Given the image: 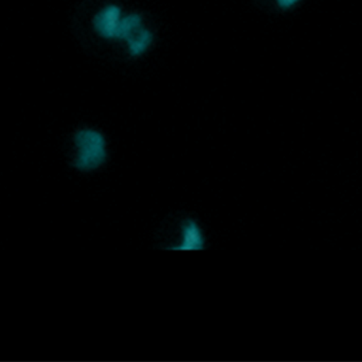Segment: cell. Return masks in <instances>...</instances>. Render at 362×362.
I'll use <instances>...</instances> for the list:
<instances>
[{"label":"cell","mask_w":362,"mask_h":362,"mask_svg":"<svg viewBox=\"0 0 362 362\" xmlns=\"http://www.w3.org/2000/svg\"><path fill=\"white\" fill-rule=\"evenodd\" d=\"M204 244V238L197 223L187 219L182 226V242L172 247L171 250H202Z\"/></svg>","instance_id":"obj_3"},{"label":"cell","mask_w":362,"mask_h":362,"mask_svg":"<svg viewBox=\"0 0 362 362\" xmlns=\"http://www.w3.org/2000/svg\"><path fill=\"white\" fill-rule=\"evenodd\" d=\"M76 146L78 148L76 165L78 169L88 171L100 167L105 160V141L101 134L90 129L78 132L76 135Z\"/></svg>","instance_id":"obj_1"},{"label":"cell","mask_w":362,"mask_h":362,"mask_svg":"<svg viewBox=\"0 0 362 362\" xmlns=\"http://www.w3.org/2000/svg\"><path fill=\"white\" fill-rule=\"evenodd\" d=\"M140 25H141V18L137 14L129 15V16L120 19L116 37L124 38L129 42V44H132L141 33L142 30H140L139 33L135 34L136 30L139 29Z\"/></svg>","instance_id":"obj_4"},{"label":"cell","mask_w":362,"mask_h":362,"mask_svg":"<svg viewBox=\"0 0 362 362\" xmlns=\"http://www.w3.org/2000/svg\"><path fill=\"white\" fill-rule=\"evenodd\" d=\"M120 19V8L115 6H108L95 16V29L105 37H116Z\"/></svg>","instance_id":"obj_2"},{"label":"cell","mask_w":362,"mask_h":362,"mask_svg":"<svg viewBox=\"0 0 362 362\" xmlns=\"http://www.w3.org/2000/svg\"><path fill=\"white\" fill-rule=\"evenodd\" d=\"M297 0H279V4L282 6H291V4H295Z\"/></svg>","instance_id":"obj_6"},{"label":"cell","mask_w":362,"mask_h":362,"mask_svg":"<svg viewBox=\"0 0 362 362\" xmlns=\"http://www.w3.org/2000/svg\"><path fill=\"white\" fill-rule=\"evenodd\" d=\"M152 34L150 32L146 31V30H142L140 35L134 40L132 44H129V49H131L132 54L137 55L140 54V53L144 52L146 48H148V45L152 42Z\"/></svg>","instance_id":"obj_5"}]
</instances>
